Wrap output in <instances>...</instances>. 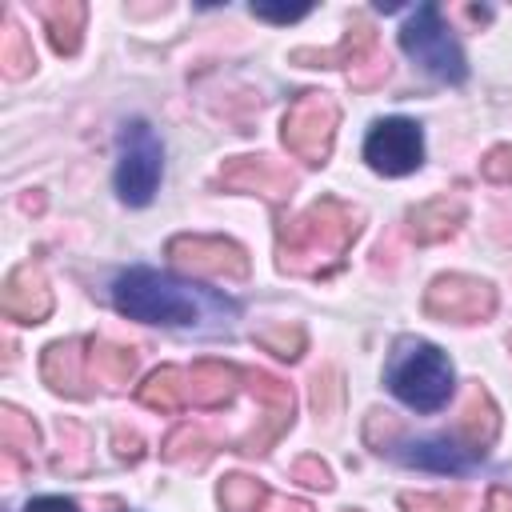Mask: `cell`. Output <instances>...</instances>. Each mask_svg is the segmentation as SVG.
I'll return each mask as SVG.
<instances>
[{"mask_svg": "<svg viewBox=\"0 0 512 512\" xmlns=\"http://www.w3.org/2000/svg\"><path fill=\"white\" fill-rule=\"evenodd\" d=\"M0 72L8 76V80H24L32 68H36V52H32V40H28V32L20 28V20L12 16V12H4L0 16Z\"/></svg>", "mask_w": 512, "mask_h": 512, "instance_id": "603a6c76", "label": "cell"}, {"mask_svg": "<svg viewBox=\"0 0 512 512\" xmlns=\"http://www.w3.org/2000/svg\"><path fill=\"white\" fill-rule=\"evenodd\" d=\"M136 352L112 340H88V376L92 384H104L112 392H120L132 376H136Z\"/></svg>", "mask_w": 512, "mask_h": 512, "instance_id": "ffe728a7", "label": "cell"}, {"mask_svg": "<svg viewBox=\"0 0 512 512\" xmlns=\"http://www.w3.org/2000/svg\"><path fill=\"white\" fill-rule=\"evenodd\" d=\"M392 456L404 460V464H412V468H432V472H464L476 460L460 440H448V436L408 440V444L392 448Z\"/></svg>", "mask_w": 512, "mask_h": 512, "instance_id": "ac0fdd59", "label": "cell"}, {"mask_svg": "<svg viewBox=\"0 0 512 512\" xmlns=\"http://www.w3.org/2000/svg\"><path fill=\"white\" fill-rule=\"evenodd\" d=\"M244 376V388L264 404V424L260 428H252L244 440H240V452L244 456H260V452H268V444L272 440H280V432H288L292 428V412H296V396H292V388L280 380V376H272V372H260V368H244L240 372Z\"/></svg>", "mask_w": 512, "mask_h": 512, "instance_id": "30bf717a", "label": "cell"}, {"mask_svg": "<svg viewBox=\"0 0 512 512\" xmlns=\"http://www.w3.org/2000/svg\"><path fill=\"white\" fill-rule=\"evenodd\" d=\"M276 512H312V504H304V500H284Z\"/></svg>", "mask_w": 512, "mask_h": 512, "instance_id": "836d02e7", "label": "cell"}, {"mask_svg": "<svg viewBox=\"0 0 512 512\" xmlns=\"http://www.w3.org/2000/svg\"><path fill=\"white\" fill-rule=\"evenodd\" d=\"M408 236L416 244H440L448 236H456V228L464 224V200L460 196H432L424 204H412L404 212Z\"/></svg>", "mask_w": 512, "mask_h": 512, "instance_id": "2e32d148", "label": "cell"}, {"mask_svg": "<svg viewBox=\"0 0 512 512\" xmlns=\"http://www.w3.org/2000/svg\"><path fill=\"white\" fill-rule=\"evenodd\" d=\"M336 124H340V108L328 92H300L280 120V140L308 168H324L332 156Z\"/></svg>", "mask_w": 512, "mask_h": 512, "instance_id": "277c9868", "label": "cell"}, {"mask_svg": "<svg viewBox=\"0 0 512 512\" xmlns=\"http://www.w3.org/2000/svg\"><path fill=\"white\" fill-rule=\"evenodd\" d=\"M112 304L116 312H124L128 320H144V324H200L212 312L220 316H236L232 300L208 296L200 288H184L172 276H160L152 268H128L116 276L112 284Z\"/></svg>", "mask_w": 512, "mask_h": 512, "instance_id": "7a4b0ae2", "label": "cell"}, {"mask_svg": "<svg viewBox=\"0 0 512 512\" xmlns=\"http://www.w3.org/2000/svg\"><path fill=\"white\" fill-rule=\"evenodd\" d=\"M0 448L12 464H28L32 452L40 448V428L28 412H20L16 404H0Z\"/></svg>", "mask_w": 512, "mask_h": 512, "instance_id": "7402d4cb", "label": "cell"}, {"mask_svg": "<svg viewBox=\"0 0 512 512\" xmlns=\"http://www.w3.org/2000/svg\"><path fill=\"white\" fill-rule=\"evenodd\" d=\"M312 8L308 4H296V8H272V4H252V16L260 20H276V24H292V20H304Z\"/></svg>", "mask_w": 512, "mask_h": 512, "instance_id": "f546056e", "label": "cell"}, {"mask_svg": "<svg viewBox=\"0 0 512 512\" xmlns=\"http://www.w3.org/2000/svg\"><path fill=\"white\" fill-rule=\"evenodd\" d=\"M424 312L444 324H484L496 312V288L468 272H440L424 288Z\"/></svg>", "mask_w": 512, "mask_h": 512, "instance_id": "52a82bcc", "label": "cell"}, {"mask_svg": "<svg viewBox=\"0 0 512 512\" xmlns=\"http://www.w3.org/2000/svg\"><path fill=\"white\" fill-rule=\"evenodd\" d=\"M208 436H204V428H176L168 440H164V448H160V456L168 460V464H188V460H204L208 456Z\"/></svg>", "mask_w": 512, "mask_h": 512, "instance_id": "484cf974", "label": "cell"}, {"mask_svg": "<svg viewBox=\"0 0 512 512\" xmlns=\"http://www.w3.org/2000/svg\"><path fill=\"white\" fill-rule=\"evenodd\" d=\"M364 160L372 172L380 176H408L424 164V136L416 120L404 116H388L376 120L364 136Z\"/></svg>", "mask_w": 512, "mask_h": 512, "instance_id": "9c48e42d", "label": "cell"}, {"mask_svg": "<svg viewBox=\"0 0 512 512\" xmlns=\"http://www.w3.org/2000/svg\"><path fill=\"white\" fill-rule=\"evenodd\" d=\"M388 388L416 412H436L452 396V360L428 340H404L392 368Z\"/></svg>", "mask_w": 512, "mask_h": 512, "instance_id": "3957f363", "label": "cell"}, {"mask_svg": "<svg viewBox=\"0 0 512 512\" xmlns=\"http://www.w3.org/2000/svg\"><path fill=\"white\" fill-rule=\"evenodd\" d=\"M264 352H272V356H280V360H296L300 352H304V328L300 324H288V320H280V324H268V328H260L256 336H252Z\"/></svg>", "mask_w": 512, "mask_h": 512, "instance_id": "d4e9b609", "label": "cell"}, {"mask_svg": "<svg viewBox=\"0 0 512 512\" xmlns=\"http://www.w3.org/2000/svg\"><path fill=\"white\" fill-rule=\"evenodd\" d=\"M404 512H460V496H432V492H400Z\"/></svg>", "mask_w": 512, "mask_h": 512, "instance_id": "f1b7e54d", "label": "cell"}, {"mask_svg": "<svg viewBox=\"0 0 512 512\" xmlns=\"http://www.w3.org/2000/svg\"><path fill=\"white\" fill-rule=\"evenodd\" d=\"M40 376L52 392L72 396V400H88L92 396V376H88V340H52L40 352Z\"/></svg>", "mask_w": 512, "mask_h": 512, "instance_id": "4fadbf2b", "label": "cell"}, {"mask_svg": "<svg viewBox=\"0 0 512 512\" xmlns=\"http://www.w3.org/2000/svg\"><path fill=\"white\" fill-rule=\"evenodd\" d=\"M0 312L16 324H44L52 316V288L40 264H16L0 288Z\"/></svg>", "mask_w": 512, "mask_h": 512, "instance_id": "7c38bea8", "label": "cell"}, {"mask_svg": "<svg viewBox=\"0 0 512 512\" xmlns=\"http://www.w3.org/2000/svg\"><path fill=\"white\" fill-rule=\"evenodd\" d=\"M216 184L224 192H252L272 204H284L296 192V172L272 156H232L220 164Z\"/></svg>", "mask_w": 512, "mask_h": 512, "instance_id": "8fae6325", "label": "cell"}, {"mask_svg": "<svg viewBox=\"0 0 512 512\" xmlns=\"http://www.w3.org/2000/svg\"><path fill=\"white\" fill-rule=\"evenodd\" d=\"M360 236V208L320 196L276 228V268L288 276H328Z\"/></svg>", "mask_w": 512, "mask_h": 512, "instance_id": "6da1fadb", "label": "cell"}, {"mask_svg": "<svg viewBox=\"0 0 512 512\" xmlns=\"http://www.w3.org/2000/svg\"><path fill=\"white\" fill-rule=\"evenodd\" d=\"M344 512H360V508H344Z\"/></svg>", "mask_w": 512, "mask_h": 512, "instance_id": "e575fe53", "label": "cell"}, {"mask_svg": "<svg viewBox=\"0 0 512 512\" xmlns=\"http://www.w3.org/2000/svg\"><path fill=\"white\" fill-rule=\"evenodd\" d=\"M24 512H76V504L64 496H36V500H28Z\"/></svg>", "mask_w": 512, "mask_h": 512, "instance_id": "4dcf8cb0", "label": "cell"}, {"mask_svg": "<svg viewBox=\"0 0 512 512\" xmlns=\"http://www.w3.org/2000/svg\"><path fill=\"white\" fill-rule=\"evenodd\" d=\"M484 512H512V488L492 484L488 488V500H484Z\"/></svg>", "mask_w": 512, "mask_h": 512, "instance_id": "1f68e13d", "label": "cell"}, {"mask_svg": "<svg viewBox=\"0 0 512 512\" xmlns=\"http://www.w3.org/2000/svg\"><path fill=\"white\" fill-rule=\"evenodd\" d=\"M160 164H164V148H160L152 124L128 120L124 132H120V164H116V192H120V200L132 204V208H144L156 196Z\"/></svg>", "mask_w": 512, "mask_h": 512, "instance_id": "8992f818", "label": "cell"}, {"mask_svg": "<svg viewBox=\"0 0 512 512\" xmlns=\"http://www.w3.org/2000/svg\"><path fill=\"white\" fill-rule=\"evenodd\" d=\"M240 368L224 364V360H196L188 368V404L192 408H224L232 404L236 388H240Z\"/></svg>", "mask_w": 512, "mask_h": 512, "instance_id": "e0dca14e", "label": "cell"}, {"mask_svg": "<svg viewBox=\"0 0 512 512\" xmlns=\"http://www.w3.org/2000/svg\"><path fill=\"white\" fill-rule=\"evenodd\" d=\"M216 500H220L224 512H260L268 504V484L252 480L244 472H232L216 484Z\"/></svg>", "mask_w": 512, "mask_h": 512, "instance_id": "cb8c5ba5", "label": "cell"}, {"mask_svg": "<svg viewBox=\"0 0 512 512\" xmlns=\"http://www.w3.org/2000/svg\"><path fill=\"white\" fill-rule=\"evenodd\" d=\"M496 432H500V408H496V400L488 396V388H484L480 380H472V384H468V396H464V408H460V416H456V440L480 460V456L492 448Z\"/></svg>", "mask_w": 512, "mask_h": 512, "instance_id": "5bb4252c", "label": "cell"}, {"mask_svg": "<svg viewBox=\"0 0 512 512\" xmlns=\"http://www.w3.org/2000/svg\"><path fill=\"white\" fill-rule=\"evenodd\" d=\"M168 264L184 276H208V280H244L248 276V252L244 244L228 236H172L168 240Z\"/></svg>", "mask_w": 512, "mask_h": 512, "instance_id": "ba28073f", "label": "cell"}, {"mask_svg": "<svg viewBox=\"0 0 512 512\" xmlns=\"http://www.w3.org/2000/svg\"><path fill=\"white\" fill-rule=\"evenodd\" d=\"M480 172L492 184H512V144H492L480 160Z\"/></svg>", "mask_w": 512, "mask_h": 512, "instance_id": "83f0119b", "label": "cell"}, {"mask_svg": "<svg viewBox=\"0 0 512 512\" xmlns=\"http://www.w3.org/2000/svg\"><path fill=\"white\" fill-rule=\"evenodd\" d=\"M116 456H120V460H140V456H144L140 436H136V432H128V436H124V432H116Z\"/></svg>", "mask_w": 512, "mask_h": 512, "instance_id": "d6a6232c", "label": "cell"}, {"mask_svg": "<svg viewBox=\"0 0 512 512\" xmlns=\"http://www.w3.org/2000/svg\"><path fill=\"white\" fill-rule=\"evenodd\" d=\"M400 48L436 80L444 84H460L468 76V64H464V52L452 36V28L440 20V8L436 4H420L404 28H400Z\"/></svg>", "mask_w": 512, "mask_h": 512, "instance_id": "5b68a950", "label": "cell"}, {"mask_svg": "<svg viewBox=\"0 0 512 512\" xmlns=\"http://www.w3.org/2000/svg\"><path fill=\"white\" fill-rule=\"evenodd\" d=\"M40 20L48 28V44L60 56H76L80 52L88 4H80V0H52V4H40Z\"/></svg>", "mask_w": 512, "mask_h": 512, "instance_id": "d6986e66", "label": "cell"}, {"mask_svg": "<svg viewBox=\"0 0 512 512\" xmlns=\"http://www.w3.org/2000/svg\"><path fill=\"white\" fill-rule=\"evenodd\" d=\"M292 480H300V484H308V488H320V492H328L336 480H332V468L320 460V456H300L296 464H292Z\"/></svg>", "mask_w": 512, "mask_h": 512, "instance_id": "4316f807", "label": "cell"}, {"mask_svg": "<svg viewBox=\"0 0 512 512\" xmlns=\"http://www.w3.org/2000/svg\"><path fill=\"white\" fill-rule=\"evenodd\" d=\"M372 44H376V28L356 16L336 48H296L292 64H304V68H344V64H352V68H360L372 56Z\"/></svg>", "mask_w": 512, "mask_h": 512, "instance_id": "9a60e30c", "label": "cell"}, {"mask_svg": "<svg viewBox=\"0 0 512 512\" xmlns=\"http://www.w3.org/2000/svg\"><path fill=\"white\" fill-rule=\"evenodd\" d=\"M136 400L152 412H176V408H188V372L184 368H156L140 388H136Z\"/></svg>", "mask_w": 512, "mask_h": 512, "instance_id": "44dd1931", "label": "cell"}]
</instances>
